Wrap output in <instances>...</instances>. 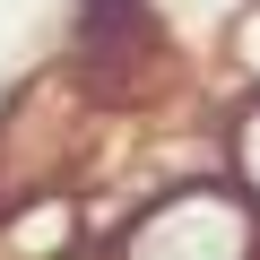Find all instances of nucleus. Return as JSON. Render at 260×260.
Returning a JSON list of instances; mask_svg holds the SVG:
<instances>
[{
    "instance_id": "f257e3e1",
    "label": "nucleus",
    "mask_w": 260,
    "mask_h": 260,
    "mask_svg": "<svg viewBox=\"0 0 260 260\" xmlns=\"http://www.w3.org/2000/svg\"><path fill=\"white\" fill-rule=\"evenodd\" d=\"M121 260H260V208L225 182H182L121 234Z\"/></svg>"
},
{
    "instance_id": "f03ea898",
    "label": "nucleus",
    "mask_w": 260,
    "mask_h": 260,
    "mask_svg": "<svg viewBox=\"0 0 260 260\" xmlns=\"http://www.w3.org/2000/svg\"><path fill=\"white\" fill-rule=\"evenodd\" d=\"M234 165H243V200L260 208V104H251L243 130H234Z\"/></svg>"
}]
</instances>
